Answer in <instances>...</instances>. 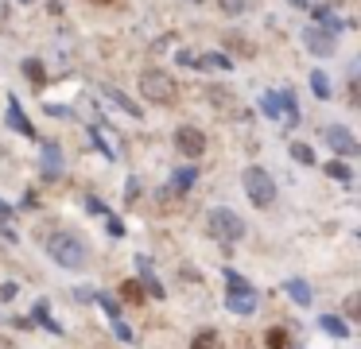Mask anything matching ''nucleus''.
<instances>
[{
  "mask_svg": "<svg viewBox=\"0 0 361 349\" xmlns=\"http://www.w3.org/2000/svg\"><path fill=\"white\" fill-rule=\"evenodd\" d=\"M47 252H51V260H55L59 268H66V271H82V268H86V260H90L82 237H74V233H51V237H47Z\"/></svg>",
  "mask_w": 361,
  "mask_h": 349,
  "instance_id": "1",
  "label": "nucleus"
},
{
  "mask_svg": "<svg viewBox=\"0 0 361 349\" xmlns=\"http://www.w3.org/2000/svg\"><path fill=\"white\" fill-rule=\"evenodd\" d=\"M140 93L148 101H156V105H171L175 97H179V85H175V78L167 74V70H159V66H148V70H140Z\"/></svg>",
  "mask_w": 361,
  "mask_h": 349,
  "instance_id": "2",
  "label": "nucleus"
},
{
  "mask_svg": "<svg viewBox=\"0 0 361 349\" xmlns=\"http://www.w3.org/2000/svg\"><path fill=\"white\" fill-rule=\"evenodd\" d=\"M206 233H210L214 240H221V245H233V240L245 237V221L233 214V209L214 206L210 214H206Z\"/></svg>",
  "mask_w": 361,
  "mask_h": 349,
  "instance_id": "3",
  "label": "nucleus"
},
{
  "mask_svg": "<svg viewBox=\"0 0 361 349\" xmlns=\"http://www.w3.org/2000/svg\"><path fill=\"white\" fill-rule=\"evenodd\" d=\"M241 183H245V194H249V202L257 209H268L276 202V183H272V175H268L264 167H245Z\"/></svg>",
  "mask_w": 361,
  "mask_h": 349,
  "instance_id": "4",
  "label": "nucleus"
},
{
  "mask_svg": "<svg viewBox=\"0 0 361 349\" xmlns=\"http://www.w3.org/2000/svg\"><path fill=\"white\" fill-rule=\"evenodd\" d=\"M226 283H229L226 307L233 310V314H252V310H257V291L249 287V279L237 276L233 268H226Z\"/></svg>",
  "mask_w": 361,
  "mask_h": 349,
  "instance_id": "5",
  "label": "nucleus"
},
{
  "mask_svg": "<svg viewBox=\"0 0 361 349\" xmlns=\"http://www.w3.org/2000/svg\"><path fill=\"white\" fill-rule=\"evenodd\" d=\"M175 152L187 155V159H202V155H206V132L190 128V124L175 128Z\"/></svg>",
  "mask_w": 361,
  "mask_h": 349,
  "instance_id": "6",
  "label": "nucleus"
},
{
  "mask_svg": "<svg viewBox=\"0 0 361 349\" xmlns=\"http://www.w3.org/2000/svg\"><path fill=\"white\" fill-rule=\"evenodd\" d=\"M326 144H330V152L345 155V159H353V155L361 152L357 136H353V132L345 128V124H330V128H326Z\"/></svg>",
  "mask_w": 361,
  "mask_h": 349,
  "instance_id": "7",
  "label": "nucleus"
},
{
  "mask_svg": "<svg viewBox=\"0 0 361 349\" xmlns=\"http://www.w3.org/2000/svg\"><path fill=\"white\" fill-rule=\"evenodd\" d=\"M303 47L314 54V59H326V54H334V47H338V39L330 35V31H322V27H303Z\"/></svg>",
  "mask_w": 361,
  "mask_h": 349,
  "instance_id": "8",
  "label": "nucleus"
},
{
  "mask_svg": "<svg viewBox=\"0 0 361 349\" xmlns=\"http://www.w3.org/2000/svg\"><path fill=\"white\" fill-rule=\"evenodd\" d=\"M179 62L183 66H195V70H229L233 66L226 54H190V51H179Z\"/></svg>",
  "mask_w": 361,
  "mask_h": 349,
  "instance_id": "9",
  "label": "nucleus"
},
{
  "mask_svg": "<svg viewBox=\"0 0 361 349\" xmlns=\"http://www.w3.org/2000/svg\"><path fill=\"white\" fill-rule=\"evenodd\" d=\"M136 268H140V287L148 299H164V283L156 279V268H152V260H144V256H136Z\"/></svg>",
  "mask_w": 361,
  "mask_h": 349,
  "instance_id": "10",
  "label": "nucleus"
},
{
  "mask_svg": "<svg viewBox=\"0 0 361 349\" xmlns=\"http://www.w3.org/2000/svg\"><path fill=\"white\" fill-rule=\"evenodd\" d=\"M43 175L63 178V152H59V144H43Z\"/></svg>",
  "mask_w": 361,
  "mask_h": 349,
  "instance_id": "11",
  "label": "nucleus"
},
{
  "mask_svg": "<svg viewBox=\"0 0 361 349\" xmlns=\"http://www.w3.org/2000/svg\"><path fill=\"white\" fill-rule=\"evenodd\" d=\"M8 124H12V128H16V132H24L27 140L35 136L32 121H27V116H24V109H20V101H16V97H8Z\"/></svg>",
  "mask_w": 361,
  "mask_h": 349,
  "instance_id": "12",
  "label": "nucleus"
},
{
  "mask_svg": "<svg viewBox=\"0 0 361 349\" xmlns=\"http://www.w3.org/2000/svg\"><path fill=\"white\" fill-rule=\"evenodd\" d=\"M105 93H109V101H113V105H121V109H125L128 116H144V109L136 105V101L128 97V93H121L117 85H105Z\"/></svg>",
  "mask_w": 361,
  "mask_h": 349,
  "instance_id": "13",
  "label": "nucleus"
},
{
  "mask_svg": "<svg viewBox=\"0 0 361 349\" xmlns=\"http://www.w3.org/2000/svg\"><path fill=\"white\" fill-rule=\"evenodd\" d=\"M283 291H288L291 302H299V307H307V302H311V283H307V279H288V283H283Z\"/></svg>",
  "mask_w": 361,
  "mask_h": 349,
  "instance_id": "14",
  "label": "nucleus"
},
{
  "mask_svg": "<svg viewBox=\"0 0 361 349\" xmlns=\"http://www.w3.org/2000/svg\"><path fill=\"white\" fill-rule=\"evenodd\" d=\"M195 178H198V167H179V171L171 175V190H175V194L190 190V186H195Z\"/></svg>",
  "mask_w": 361,
  "mask_h": 349,
  "instance_id": "15",
  "label": "nucleus"
},
{
  "mask_svg": "<svg viewBox=\"0 0 361 349\" xmlns=\"http://www.w3.org/2000/svg\"><path fill=\"white\" fill-rule=\"evenodd\" d=\"M24 74H27V82H32L35 90H43V85H47V70H43L39 59H24Z\"/></svg>",
  "mask_w": 361,
  "mask_h": 349,
  "instance_id": "16",
  "label": "nucleus"
},
{
  "mask_svg": "<svg viewBox=\"0 0 361 349\" xmlns=\"http://www.w3.org/2000/svg\"><path fill=\"white\" fill-rule=\"evenodd\" d=\"M319 326L330 333V338H350V326H345L338 314H322V318H319Z\"/></svg>",
  "mask_w": 361,
  "mask_h": 349,
  "instance_id": "17",
  "label": "nucleus"
},
{
  "mask_svg": "<svg viewBox=\"0 0 361 349\" xmlns=\"http://www.w3.org/2000/svg\"><path fill=\"white\" fill-rule=\"evenodd\" d=\"M117 295H121L125 302H144V299H148V295H144V287H140V279H125Z\"/></svg>",
  "mask_w": 361,
  "mask_h": 349,
  "instance_id": "18",
  "label": "nucleus"
},
{
  "mask_svg": "<svg viewBox=\"0 0 361 349\" xmlns=\"http://www.w3.org/2000/svg\"><path fill=\"white\" fill-rule=\"evenodd\" d=\"M264 341H268V349H291L288 330H283V326H272V330L264 333Z\"/></svg>",
  "mask_w": 361,
  "mask_h": 349,
  "instance_id": "19",
  "label": "nucleus"
},
{
  "mask_svg": "<svg viewBox=\"0 0 361 349\" xmlns=\"http://www.w3.org/2000/svg\"><path fill=\"white\" fill-rule=\"evenodd\" d=\"M210 101H214V105H221V113H226V116H237V113H241V105H237V101H229L221 90H210Z\"/></svg>",
  "mask_w": 361,
  "mask_h": 349,
  "instance_id": "20",
  "label": "nucleus"
},
{
  "mask_svg": "<svg viewBox=\"0 0 361 349\" xmlns=\"http://www.w3.org/2000/svg\"><path fill=\"white\" fill-rule=\"evenodd\" d=\"M311 90H314V97H319V101L330 97V78L322 74V70H314V74H311Z\"/></svg>",
  "mask_w": 361,
  "mask_h": 349,
  "instance_id": "21",
  "label": "nucleus"
},
{
  "mask_svg": "<svg viewBox=\"0 0 361 349\" xmlns=\"http://www.w3.org/2000/svg\"><path fill=\"white\" fill-rule=\"evenodd\" d=\"M326 175L334 178V183H353V171L345 167V163H338V159H334V163H326Z\"/></svg>",
  "mask_w": 361,
  "mask_h": 349,
  "instance_id": "22",
  "label": "nucleus"
},
{
  "mask_svg": "<svg viewBox=\"0 0 361 349\" xmlns=\"http://www.w3.org/2000/svg\"><path fill=\"white\" fill-rule=\"evenodd\" d=\"M35 322H43V326H47V330H51V333H63V330H59V322H55V318H51L47 302H35Z\"/></svg>",
  "mask_w": 361,
  "mask_h": 349,
  "instance_id": "23",
  "label": "nucleus"
},
{
  "mask_svg": "<svg viewBox=\"0 0 361 349\" xmlns=\"http://www.w3.org/2000/svg\"><path fill=\"white\" fill-rule=\"evenodd\" d=\"M260 109H264L268 116H280V109H283L280 93H264V97H260Z\"/></svg>",
  "mask_w": 361,
  "mask_h": 349,
  "instance_id": "24",
  "label": "nucleus"
},
{
  "mask_svg": "<svg viewBox=\"0 0 361 349\" xmlns=\"http://www.w3.org/2000/svg\"><path fill=\"white\" fill-rule=\"evenodd\" d=\"M94 299H97V302H102V310H105V314H109V318H113V322H117V318H121V302H117V299H113V295H94Z\"/></svg>",
  "mask_w": 361,
  "mask_h": 349,
  "instance_id": "25",
  "label": "nucleus"
},
{
  "mask_svg": "<svg viewBox=\"0 0 361 349\" xmlns=\"http://www.w3.org/2000/svg\"><path fill=\"white\" fill-rule=\"evenodd\" d=\"M280 101H283V113L280 116H288L291 124L299 121V105H295V97H291V93H280Z\"/></svg>",
  "mask_w": 361,
  "mask_h": 349,
  "instance_id": "26",
  "label": "nucleus"
},
{
  "mask_svg": "<svg viewBox=\"0 0 361 349\" xmlns=\"http://www.w3.org/2000/svg\"><path fill=\"white\" fill-rule=\"evenodd\" d=\"M218 8H221L226 16H241L245 8H249V0H218Z\"/></svg>",
  "mask_w": 361,
  "mask_h": 349,
  "instance_id": "27",
  "label": "nucleus"
},
{
  "mask_svg": "<svg viewBox=\"0 0 361 349\" xmlns=\"http://www.w3.org/2000/svg\"><path fill=\"white\" fill-rule=\"evenodd\" d=\"M291 159L295 163H314V152L307 144H291Z\"/></svg>",
  "mask_w": 361,
  "mask_h": 349,
  "instance_id": "28",
  "label": "nucleus"
},
{
  "mask_svg": "<svg viewBox=\"0 0 361 349\" xmlns=\"http://www.w3.org/2000/svg\"><path fill=\"white\" fill-rule=\"evenodd\" d=\"M190 349H214V330H202L195 341H190Z\"/></svg>",
  "mask_w": 361,
  "mask_h": 349,
  "instance_id": "29",
  "label": "nucleus"
},
{
  "mask_svg": "<svg viewBox=\"0 0 361 349\" xmlns=\"http://www.w3.org/2000/svg\"><path fill=\"white\" fill-rule=\"evenodd\" d=\"M105 225H109V237H113V240L125 237V225H121V217H113V214H109V221H105Z\"/></svg>",
  "mask_w": 361,
  "mask_h": 349,
  "instance_id": "30",
  "label": "nucleus"
},
{
  "mask_svg": "<svg viewBox=\"0 0 361 349\" xmlns=\"http://www.w3.org/2000/svg\"><path fill=\"white\" fill-rule=\"evenodd\" d=\"M345 314H350V318L361 314V295H350V299H345Z\"/></svg>",
  "mask_w": 361,
  "mask_h": 349,
  "instance_id": "31",
  "label": "nucleus"
},
{
  "mask_svg": "<svg viewBox=\"0 0 361 349\" xmlns=\"http://www.w3.org/2000/svg\"><path fill=\"white\" fill-rule=\"evenodd\" d=\"M113 330H117V338H121V341H133V330H128V326L121 322V318H117V322H113Z\"/></svg>",
  "mask_w": 361,
  "mask_h": 349,
  "instance_id": "32",
  "label": "nucleus"
},
{
  "mask_svg": "<svg viewBox=\"0 0 361 349\" xmlns=\"http://www.w3.org/2000/svg\"><path fill=\"white\" fill-rule=\"evenodd\" d=\"M0 299H4V302L16 299V283H4V287H0Z\"/></svg>",
  "mask_w": 361,
  "mask_h": 349,
  "instance_id": "33",
  "label": "nucleus"
},
{
  "mask_svg": "<svg viewBox=\"0 0 361 349\" xmlns=\"http://www.w3.org/2000/svg\"><path fill=\"white\" fill-rule=\"evenodd\" d=\"M4 217H12V206L4 198H0V221H4Z\"/></svg>",
  "mask_w": 361,
  "mask_h": 349,
  "instance_id": "34",
  "label": "nucleus"
},
{
  "mask_svg": "<svg viewBox=\"0 0 361 349\" xmlns=\"http://www.w3.org/2000/svg\"><path fill=\"white\" fill-rule=\"evenodd\" d=\"M0 20H8V4L4 0H0Z\"/></svg>",
  "mask_w": 361,
  "mask_h": 349,
  "instance_id": "35",
  "label": "nucleus"
},
{
  "mask_svg": "<svg viewBox=\"0 0 361 349\" xmlns=\"http://www.w3.org/2000/svg\"><path fill=\"white\" fill-rule=\"evenodd\" d=\"M288 4H295V8H307V0H288Z\"/></svg>",
  "mask_w": 361,
  "mask_h": 349,
  "instance_id": "36",
  "label": "nucleus"
},
{
  "mask_svg": "<svg viewBox=\"0 0 361 349\" xmlns=\"http://www.w3.org/2000/svg\"><path fill=\"white\" fill-rule=\"evenodd\" d=\"M20 4H32V0H20Z\"/></svg>",
  "mask_w": 361,
  "mask_h": 349,
  "instance_id": "37",
  "label": "nucleus"
},
{
  "mask_svg": "<svg viewBox=\"0 0 361 349\" xmlns=\"http://www.w3.org/2000/svg\"><path fill=\"white\" fill-rule=\"evenodd\" d=\"M190 4H202V0H190Z\"/></svg>",
  "mask_w": 361,
  "mask_h": 349,
  "instance_id": "38",
  "label": "nucleus"
}]
</instances>
